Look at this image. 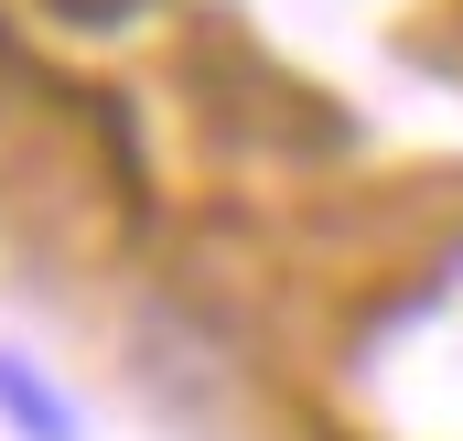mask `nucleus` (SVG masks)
<instances>
[{
	"instance_id": "f257e3e1",
	"label": "nucleus",
	"mask_w": 463,
	"mask_h": 441,
	"mask_svg": "<svg viewBox=\"0 0 463 441\" xmlns=\"http://www.w3.org/2000/svg\"><path fill=\"white\" fill-rule=\"evenodd\" d=\"M0 420L33 431V441H76V409H65L43 377H22V355H0Z\"/></svg>"
}]
</instances>
